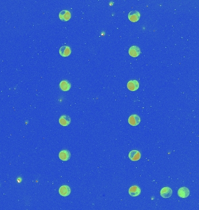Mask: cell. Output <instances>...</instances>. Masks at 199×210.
Instances as JSON below:
<instances>
[{
	"label": "cell",
	"mask_w": 199,
	"mask_h": 210,
	"mask_svg": "<svg viewBox=\"0 0 199 210\" xmlns=\"http://www.w3.org/2000/svg\"><path fill=\"white\" fill-rule=\"evenodd\" d=\"M173 194V190L169 187H165L162 188L160 191L161 196L164 198H170Z\"/></svg>",
	"instance_id": "cell-1"
},
{
	"label": "cell",
	"mask_w": 199,
	"mask_h": 210,
	"mask_svg": "<svg viewBox=\"0 0 199 210\" xmlns=\"http://www.w3.org/2000/svg\"><path fill=\"white\" fill-rule=\"evenodd\" d=\"M128 89L131 91H137L139 88V83L136 80H131L128 82L127 84Z\"/></svg>",
	"instance_id": "cell-2"
},
{
	"label": "cell",
	"mask_w": 199,
	"mask_h": 210,
	"mask_svg": "<svg viewBox=\"0 0 199 210\" xmlns=\"http://www.w3.org/2000/svg\"><path fill=\"white\" fill-rule=\"evenodd\" d=\"M129 193L132 197H137L141 193V189L138 186H133L129 189Z\"/></svg>",
	"instance_id": "cell-3"
},
{
	"label": "cell",
	"mask_w": 199,
	"mask_h": 210,
	"mask_svg": "<svg viewBox=\"0 0 199 210\" xmlns=\"http://www.w3.org/2000/svg\"><path fill=\"white\" fill-rule=\"evenodd\" d=\"M70 188L68 185L62 186L59 189V193L63 197H67L70 194Z\"/></svg>",
	"instance_id": "cell-4"
},
{
	"label": "cell",
	"mask_w": 199,
	"mask_h": 210,
	"mask_svg": "<svg viewBox=\"0 0 199 210\" xmlns=\"http://www.w3.org/2000/svg\"><path fill=\"white\" fill-rule=\"evenodd\" d=\"M128 122L131 126H136L140 123V118L137 115H132L129 118Z\"/></svg>",
	"instance_id": "cell-5"
},
{
	"label": "cell",
	"mask_w": 199,
	"mask_h": 210,
	"mask_svg": "<svg viewBox=\"0 0 199 210\" xmlns=\"http://www.w3.org/2000/svg\"><path fill=\"white\" fill-rule=\"evenodd\" d=\"M140 18V14L137 11H131L128 14V18L132 22H136L138 21Z\"/></svg>",
	"instance_id": "cell-6"
},
{
	"label": "cell",
	"mask_w": 199,
	"mask_h": 210,
	"mask_svg": "<svg viewBox=\"0 0 199 210\" xmlns=\"http://www.w3.org/2000/svg\"><path fill=\"white\" fill-rule=\"evenodd\" d=\"M70 17L71 15L70 12L67 10H62L59 14V18L62 21H68L70 19Z\"/></svg>",
	"instance_id": "cell-7"
},
{
	"label": "cell",
	"mask_w": 199,
	"mask_h": 210,
	"mask_svg": "<svg viewBox=\"0 0 199 210\" xmlns=\"http://www.w3.org/2000/svg\"><path fill=\"white\" fill-rule=\"evenodd\" d=\"M129 158L132 161H137L141 158V154L139 151L132 150L129 154Z\"/></svg>",
	"instance_id": "cell-8"
},
{
	"label": "cell",
	"mask_w": 199,
	"mask_h": 210,
	"mask_svg": "<svg viewBox=\"0 0 199 210\" xmlns=\"http://www.w3.org/2000/svg\"><path fill=\"white\" fill-rule=\"evenodd\" d=\"M141 53L140 48L137 46H133L129 49V54L133 57H136Z\"/></svg>",
	"instance_id": "cell-9"
},
{
	"label": "cell",
	"mask_w": 199,
	"mask_h": 210,
	"mask_svg": "<svg viewBox=\"0 0 199 210\" xmlns=\"http://www.w3.org/2000/svg\"><path fill=\"white\" fill-rule=\"evenodd\" d=\"M178 194L179 197L182 198H187L190 194L189 190L185 187H183L180 188L178 191Z\"/></svg>",
	"instance_id": "cell-10"
},
{
	"label": "cell",
	"mask_w": 199,
	"mask_h": 210,
	"mask_svg": "<svg viewBox=\"0 0 199 210\" xmlns=\"http://www.w3.org/2000/svg\"><path fill=\"white\" fill-rule=\"evenodd\" d=\"M59 158L62 161H67L70 158V153L66 149L62 150L59 154Z\"/></svg>",
	"instance_id": "cell-11"
},
{
	"label": "cell",
	"mask_w": 199,
	"mask_h": 210,
	"mask_svg": "<svg viewBox=\"0 0 199 210\" xmlns=\"http://www.w3.org/2000/svg\"><path fill=\"white\" fill-rule=\"evenodd\" d=\"M59 122L62 126H68L70 123V118L68 115H62L59 118Z\"/></svg>",
	"instance_id": "cell-12"
},
{
	"label": "cell",
	"mask_w": 199,
	"mask_h": 210,
	"mask_svg": "<svg viewBox=\"0 0 199 210\" xmlns=\"http://www.w3.org/2000/svg\"><path fill=\"white\" fill-rule=\"evenodd\" d=\"M71 53L70 48L68 46H62L59 49V54L62 57H68Z\"/></svg>",
	"instance_id": "cell-13"
},
{
	"label": "cell",
	"mask_w": 199,
	"mask_h": 210,
	"mask_svg": "<svg viewBox=\"0 0 199 210\" xmlns=\"http://www.w3.org/2000/svg\"><path fill=\"white\" fill-rule=\"evenodd\" d=\"M59 87L62 91H68L70 89L71 85L69 82V81L66 80H64L60 82Z\"/></svg>",
	"instance_id": "cell-14"
}]
</instances>
